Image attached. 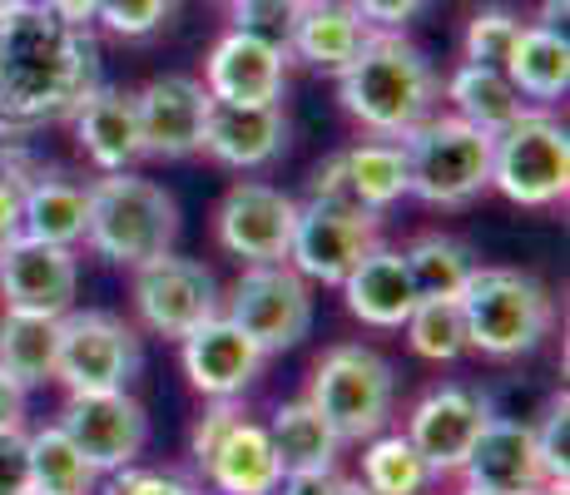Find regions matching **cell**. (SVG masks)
I'll use <instances>...</instances> for the list:
<instances>
[{
    "label": "cell",
    "mask_w": 570,
    "mask_h": 495,
    "mask_svg": "<svg viewBox=\"0 0 570 495\" xmlns=\"http://www.w3.org/2000/svg\"><path fill=\"white\" fill-rule=\"evenodd\" d=\"M100 85V46L90 30L55 20L40 0L0 16V135L70 119Z\"/></svg>",
    "instance_id": "6da1fadb"
},
{
    "label": "cell",
    "mask_w": 570,
    "mask_h": 495,
    "mask_svg": "<svg viewBox=\"0 0 570 495\" xmlns=\"http://www.w3.org/2000/svg\"><path fill=\"white\" fill-rule=\"evenodd\" d=\"M436 70L402 30H372L357 60L337 75V99L377 139H402L436 105Z\"/></svg>",
    "instance_id": "7a4b0ae2"
},
{
    "label": "cell",
    "mask_w": 570,
    "mask_h": 495,
    "mask_svg": "<svg viewBox=\"0 0 570 495\" xmlns=\"http://www.w3.org/2000/svg\"><path fill=\"white\" fill-rule=\"evenodd\" d=\"M179 238V204L155 179L129 174H105L90 184V228L85 244L100 253L105 263L119 268H139V263L159 258Z\"/></svg>",
    "instance_id": "3957f363"
},
{
    "label": "cell",
    "mask_w": 570,
    "mask_h": 495,
    "mask_svg": "<svg viewBox=\"0 0 570 495\" xmlns=\"http://www.w3.org/2000/svg\"><path fill=\"white\" fill-rule=\"evenodd\" d=\"M456 303L466 317V347L481 357H525L556 327L551 293L521 268H476Z\"/></svg>",
    "instance_id": "277c9868"
},
{
    "label": "cell",
    "mask_w": 570,
    "mask_h": 495,
    "mask_svg": "<svg viewBox=\"0 0 570 495\" xmlns=\"http://www.w3.org/2000/svg\"><path fill=\"white\" fill-rule=\"evenodd\" d=\"M407 159V194L432 208H462L491 189V135L456 115H426L397 139Z\"/></svg>",
    "instance_id": "5b68a950"
},
{
    "label": "cell",
    "mask_w": 570,
    "mask_h": 495,
    "mask_svg": "<svg viewBox=\"0 0 570 495\" xmlns=\"http://www.w3.org/2000/svg\"><path fill=\"white\" fill-rule=\"evenodd\" d=\"M392 396H397V377H392L387 357H377L363 343L327 347L313 367L308 402L337 432V442H372L392 416Z\"/></svg>",
    "instance_id": "8992f818"
},
{
    "label": "cell",
    "mask_w": 570,
    "mask_h": 495,
    "mask_svg": "<svg viewBox=\"0 0 570 495\" xmlns=\"http://www.w3.org/2000/svg\"><path fill=\"white\" fill-rule=\"evenodd\" d=\"M491 189L521 208H551L570 194V135L556 115L525 109L491 139Z\"/></svg>",
    "instance_id": "52a82bcc"
},
{
    "label": "cell",
    "mask_w": 570,
    "mask_h": 495,
    "mask_svg": "<svg viewBox=\"0 0 570 495\" xmlns=\"http://www.w3.org/2000/svg\"><path fill=\"white\" fill-rule=\"evenodd\" d=\"M139 372V337L115 313L100 307H70L60 317V343H55V382H65L70 396L129 392Z\"/></svg>",
    "instance_id": "ba28073f"
},
{
    "label": "cell",
    "mask_w": 570,
    "mask_h": 495,
    "mask_svg": "<svg viewBox=\"0 0 570 495\" xmlns=\"http://www.w3.org/2000/svg\"><path fill=\"white\" fill-rule=\"evenodd\" d=\"M228 323L244 337H254L263 357L298 347L313 333V293L308 278L288 263H248L228 293Z\"/></svg>",
    "instance_id": "9c48e42d"
},
{
    "label": "cell",
    "mask_w": 570,
    "mask_h": 495,
    "mask_svg": "<svg viewBox=\"0 0 570 495\" xmlns=\"http://www.w3.org/2000/svg\"><path fill=\"white\" fill-rule=\"evenodd\" d=\"M382 244V214L353 204H327V198H308L298 204V224H293L288 244V268L313 283L343 288V278Z\"/></svg>",
    "instance_id": "30bf717a"
},
{
    "label": "cell",
    "mask_w": 570,
    "mask_h": 495,
    "mask_svg": "<svg viewBox=\"0 0 570 495\" xmlns=\"http://www.w3.org/2000/svg\"><path fill=\"white\" fill-rule=\"evenodd\" d=\"M135 313L149 333L184 343L194 327H204L208 317L224 313L218 283L204 263L179 258V253H159V258L135 268Z\"/></svg>",
    "instance_id": "8fae6325"
},
{
    "label": "cell",
    "mask_w": 570,
    "mask_h": 495,
    "mask_svg": "<svg viewBox=\"0 0 570 495\" xmlns=\"http://www.w3.org/2000/svg\"><path fill=\"white\" fill-rule=\"evenodd\" d=\"M55 426L70 436L85 461H90L95 476H100V471L135 466V456L149 442V416H145V406H139L135 392L70 396Z\"/></svg>",
    "instance_id": "7c38bea8"
},
{
    "label": "cell",
    "mask_w": 570,
    "mask_h": 495,
    "mask_svg": "<svg viewBox=\"0 0 570 495\" xmlns=\"http://www.w3.org/2000/svg\"><path fill=\"white\" fill-rule=\"evenodd\" d=\"M491 422V402L471 387H436L426 392L422 402L412 406L407 416V442L416 446V456L426 461L432 476H452V471L466 466L476 436L487 432Z\"/></svg>",
    "instance_id": "4fadbf2b"
},
{
    "label": "cell",
    "mask_w": 570,
    "mask_h": 495,
    "mask_svg": "<svg viewBox=\"0 0 570 495\" xmlns=\"http://www.w3.org/2000/svg\"><path fill=\"white\" fill-rule=\"evenodd\" d=\"M0 297H6V313H30V317H55L65 313L80 297V263L75 248H55L40 238H16L0 253Z\"/></svg>",
    "instance_id": "5bb4252c"
},
{
    "label": "cell",
    "mask_w": 570,
    "mask_h": 495,
    "mask_svg": "<svg viewBox=\"0 0 570 495\" xmlns=\"http://www.w3.org/2000/svg\"><path fill=\"white\" fill-rule=\"evenodd\" d=\"M293 224H298V198L268 184H234L214 214L218 244L244 263H288Z\"/></svg>",
    "instance_id": "9a60e30c"
},
{
    "label": "cell",
    "mask_w": 570,
    "mask_h": 495,
    "mask_svg": "<svg viewBox=\"0 0 570 495\" xmlns=\"http://www.w3.org/2000/svg\"><path fill=\"white\" fill-rule=\"evenodd\" d=\"M214 99L194 75H159L135 95L139 145L149 159H194L204 154V125Z\"/></svg>",
    "instance_id": "2e32d148"
},
{
    "label": "cell",
    "mask_w": 570,
    "mask_h": 495,
    "mask_svg": "<svg viewBox=\"0 0 570 495\" xmlns=\"http://www.w3.org/2000/svg\"><path fill=\"white\" fill-rule=\"evenodd\" d=\"M204 90L214 105H283L288 85V50L268 46L258 36L228 30L214 40L204 65Z\"/></svg>",
    "instance_id": "e0dca14e"
},
{
    "label": "cell",
    "mask_w": 570,
    "mask_h": 495,
    "mask_svg": "<svg viewBox=\"0 0 570 495\" xmlns=\"http://www.w3.org/2000/svg\"><path fill=\"white\" fill-rule=\"evenodd\" d=\"M179 347H184V377H189V387L208 396V402H238V396L258 382L263 352L254 347V337L238 333L224 313L208 317L204 327H194Z\"/></svg>",
    "instance_id": "ac0fdd59"
},
{
    "label": "cell",
    "mask_w": 570,
    "mask_h": 495,
    "mask_svg": "<svg viewBox=\"0 0 570 495\" xmlns=\"http://www.w3.org/2000/svg\"><path fill=\"white\" fill-rule=\"evenodd\" d=\"M466 491H487V495H535L541 486H551L535 456V436L521 422H501L491 416L487 432L476 436L466 466Z\"/></svg>",
    "instance_id": "d6986e66"
},
{
    "label": "cell",
    "mask_w": 570,
    "mask_h": 495,
    "mask_svg": "<svg viewBox=\"0 0 570 495\" xmlns=\"http://www.w3.org/2000/svg\"><path fill=\"white\" fill-rule=\"evenodd\" d=\"M288 145L283 105H214L204 125V154L224 169H263Z\"/></svg>",
    "instance_id": "ffe728a7"
},
{
    "label": "cell",
    "mask_w": 570,
    "mask_h": 495,
    "mask_svg": "<svg viewBox=\"0 0 570 495\" xmlns=\"http://www.w3.org/2000/svg\"><path fill=\"white\" fill-rule=\"evenodd\" d=\"M75 139L90 154V164L100 174H129L139 159H145V145H139V115H135V95L109 90L100 85L80 109H75Z\"/></svg>",
    "instance_id": "44dd1931"
},
{
    "label": "cell",
    "mask_w": 570,
    "mask_h": 495,
    "mask_svg": "<svg viewBox=\"0 0 570 495\" xmlns=\"http://www.w3.org/2000/svg\"><path fill=\"white\" fill-rule=\"evenodd\" d=\"M343 297H347V313H353L357 323L382 327V333L407 327V317L416 307V288H412L407 263H402V253L387 248V244H377L353 273H347Z\"/></svg>",
    "instance_id": "7402d4cb"
},
{
    "label": "cell",
    "mask_w": 570,
    "mask_h": 495,
    "mask_svg": "<svg viewBox=\"0 0 570 495\" xmlns=\"http://www.w3.org/2000/svg\"><path fill=\"white\" fill-rule=\"evenodd\" d=\"M367 36L372 30L363 26V16L347 0H303L298 20H293V36H288V55H298L313 70L343 75L357 60Z\"/></svg>",
    "instance_id": "603a6c76"
},
{
    "label": "cell",
    "mask_w": 570,
    "mask_h": 495,
    "mask_svg": "<svg viewBox=\"0 0 570 495\" xmlns=\"http://www.w3.org/2000/svg\"><path fill=\"white\" fill-rule=\"evenodd\" d=\"M20 228L26 238L55 248L85 244L90 228V189L60 174H26V194H20Z\"/></svg>",
    "instance_id": "cb8c5ba5"
},
{
    "label": "cell",
    "mask_w": 570,
    "mask_h": 495,
    "mask_svg": "<svg viewBox=\"0 0 570 495\" xmlns=\"http://www.w3.org/2000/svg\"><path fill=\"white\" fill-rule=\"evenodd\" d=\"M204 476L218 495H278L283 486V466L273 456L268 432L258 422H248V416L224 436V446L214 451Z\"/></svg>",
    "instance_id": "d4e9b609"
},
{
    "label": "cell",
    "mask_w": 570,
    "mask_h": 495,
    "mask_svg": "<svg viewBox=\"0 0 570 495\" xmlns=\"http://www.w3.org/2000/svg\"><path fill=\"white\" fill-rule=\"evenodd\" d=\"M263 432H268L283 476H317V471H337V451H343V442H337V432L317 416V406L308 402V396H303V402H283Z\"/></svg>",
    "instance_id": "484cf974"
},
{
    "label": "cell",
    "mask_w": 570,
    "mask_h": 495,
    "mask_svg": "<svg viewBox=\"0 0 570 495\" xmlns=\"http://www.w3.org/2000/svg\"><path fill=\"white\" fill-rule=\"evenodd\" d=\"M343 184L347 204L367 214H387L397 198H407V159L397 139H367L343 149Z\"/></svg>",
    "instance_id": "4316f807"
},
{
    "label": "cell",
    "mask_w": 570,
    "mask_h": 495,
    "mask_svg": "<svg viewBox=\"0 0 570 495\" xmlns=\"http://www.w3.org/2000/svg\"><path fill=\"white\" fill-rule=\"evenodd\" d=\"M446 99H452V115L466 119L471 129L497 139L501 129H511L525 115L517 85L507 80V70H487V65H462V70L446 80Z\"/></svg>",
    "instance_id": "83f0119b"
},
{
    "label": "cell",
    "mask_w": 570,
    "mask_h": 495,
    "mask_svg": "<svg viewBox=\"0 0 570 495\" xmlns=\"http://www.w3.org/2000/svg\"><path fill=\"white\" fill-rule=\"evenodd\" d=\"M55 343H60L55 317L0 313V372L16 377L26 392L40 382H55Z\"/></svg>",
    "instance_id": "f1b7e54d"
},
{
    "label": "cell",
    "mask_w": 570,
    "mask_h": 495,
    "mask_svg": "<svg viewBox=\"0 0 570 495\" xmlns=\"http://www.w3.org/2000/svg\"><path fill=\"white\" fill-rule=\"evenodd\" d=\"M507 80L525 99H561L570 90V40L541 26H525L507 60Z\"/></svg>",
    "instance_id": "f546056e"
},
{
    "label": "cell",
    "mask_w": 570,
    "mask_h": 495,
    "mask_svg": "<svg viewBox=\"0 0 570 495\" xmlns=\"http://www.w3.org/2000/svg\"><path fill=\"white\" fill-rule=\"evenodd\" d=\"M402 263H407V273H412L416 303H422V297H456L466 288L471 273L481 268L471 244H462V238H452V234H422L402 253Z\"/></svg>",
    "instance_id": "4dcf8cb0"
},
{
    "label": "cell",
    "mask_w": 570,
    "mask_h": 495,
    "mask_svg": "<svg viewBox=\"0 0 570 495\" xmlns=\"http://www.w3.org/2000/svg\"><path fill=\"white\" fill-rule=\"evenodd\" d=\"M26 461H30V491H40V495H90V486H95L90 461L75 451V442L60 426L30 432Z\"/></svg>",
    "instance_id": "1f68e13d"
},
{
    "label": "cell",
    "mask_w": 570,
    "mask_h": 495,
    "mask_svg": "<svg viewBox=\"0 0 570 495\" xmlns=\"http://www.w3.org/2000/svg\"><path fill=\"white\" fill-rule=\"evenodd\" d=\"M357 481L372 495H422L436 476L426 471V461L416 456V446L402 432H377L363 451V476Z\"/></svg>",
    "instance_id": "d6a6232c"
},
{
    "label": "cell",
    "mask_w": 570,
    "mask_h": 495,
    "mask_svg": "<svg viewBox=\"0 0 570 495\" xmlns=\"http://www.w3.org/2000/svg\"><path fill=\"white\" fill-rule=\"evenodd\" d=\"M407 343L426 362H456L466 347V317L456 297H422L407 317Z\"/></svg>",
    "instance_id": "836d02e7"
},
{
    "label": "cell",
    "mask_w": 570,
    "mask_h": 495,
    "mask_svg": "<svg viewBox=\"0 0 570 495\" xmlns=\"http://www.w3.org/2000/svg\"><path fill=\"white\" fill-rule=\"evenodd\" d=\"M521 16H511L507 6H487L471 16L466 26V65H487V70H507L511 50L521 40Z\"/></svg>",
    "instance_id": "e575fe53"
},
{
    "label": "cell",
    "mask_w": 570,
    "mask_h": 495,
    "mask_svg": "<svg viewBox=\"0 0 570 495\" xmlns=\"http://www.w3.org/2000/svg\"><path fill=\"white\" fill-rule=\"evenodd\" d=\"M298 10H303V0H228V20H234V30L268 40V46H278V50H288Z\"/></svg>",
    "instance_id": "d590c367"
},
{
    "label": "cell",
    "mask_w": 570,
    "mask_h": 495,
    "mask_svg": "<svg viewBox=\"0 0 570 495\" xmlns=\"http://www.w3.org/2000/svg\"><path fill=\"white\" fill-rule=\"evenodd\" d=\"M531 436H535V456H541L546 481L570 491V402H566V392L546 406L541 426H531Z\"/></svg>",
    "instance_id": "8d00e7d4"
},
{
    "label": "cell",
    "mask_w": 570,
    "mask_h": 495,
    "mask_svg": "<svg viewBox=\"0 0 570 495\" xmlns=\"http://www.w3.org/2000/svg\"><path fill=\"white\" fill-rule=\"evenodd\" d=\"M174 6L179 0H100V16L95 20L119 40H145L174 16Z\"/></svg>",
    "instance_id": "74e56055"
},
{
    "label": "cell",
    "mask_w": 570,
    "mask_h": 495,
    "mask_svg": "<svg viewBox=\"0 0 570 495\" xmlns=\"http://www.w3.org/2000/svg\"><path fill=\"white\" fill-rule=\"evenodd\" d=\"M109 486L105 495H199L189 481L169 476V471H139V466H125V471H109Z\"/></svg>",
    "instance_id": "f35d334b"
},
{
    "label": "cell",
    "mask_w": 570,
    "mask_h": 495,
    "mask_svg": "<svg viewBox=\"0 0 570 495\" xmlns=\"http://www.w3.org/2000/svg\"><path fill=\"white\" fill-rule=\"evenodd\" d=\"M244 422V412H238V402H214L204 412V422L194 426V466H208V461H214V451L224 446V436L234 432V426Z\"/></svg>",
    "instance_id": "ab89813d"
},
{
    "label": "cell",
    "mask_w": 570,
    "mask_h": 495,
    "mask_svg": "<svg viewBox=\"0 0 570 495\" xmlns=\"http://www.w3.org/2000/svg\"><path fill=\"white\" fill-rule=\"evenodd\" d=\"M347 6L363 16L367 30H402L407 20L422 16L432 0H347Z\"/></svg>",
    "instance_id": "60d3db41"
},
{
    "label": "cell",
    "mask_w": 570,
    "mask_h": 495,
    "mask_svg": "<svg viewBox=\"0 0 570 495\" xmlns=\"http://www.w3.org/2000/svg\"><path fill=\"white\" fill-rule=\"evenodd\" d=\"M30 491V461H26V432L0 436V495Z\"/></svg>",
    "instance_id": "b9f144b4"
},
{
    "label": "cell",
    "mask_w": 570,
    "mask_h": 495,
    "mask_svg": "<svg viewBox=\"0 0 570 495\" xmlns=\"http://www.w3.org/2000/svg\"><path fill=\"white\" fill-rule=\"evenodd\" d=\"M20 194H26V169L0 179V253L16 244V238H26V228H20Z\"/></svg>",
    "instance_id": "7bdbcfd3"
},
{
    "label": "cell",
    "mask_w": 570,
    "mask_h": 495,
    "mask_svg": "<svg viewBox=\"0 0 570 495\" xmlns=\"http://www.w3.org/2000/svg\"><path fill=\"white\" fill-rule=\"evenodd\" d=\"M26 432V387L0 372V436Z\"/></svg>",
    "instance_id": "ee69618b"
},
{
    "label": "cell",
    "mask_w": 570,
    "mask_h": 495,
    "mask_svg": "<svg viewBox=\"0 0 570 495\" xmlns=\"http://www.w3.org/2000/svg\"><path fill=\"white\" fill-rule=\"evenodd\" d=\"M40 6H46L55 20L75 26V30H90L95 16H100V0H40Z\"/></svg>",
    "instance_id": "f6af8a7d"
},
{
    "label": "cell",
    "mask_w": 570,
    "mask_h": 495,
    "mask_svg": "<svg viewBox=\"0 0 570 495\" xmlns=\"http://www.w3.org/2000/svg\"><path fill=\"white\" fill-rule=\"evenodd\" d=\"M337 471H317V476H283L278 495H337Z\"/></svg>",
    "instance_id": "bcb514c9"
},
{
    "label": "cell",
    "mask_w": 570,
    "mask_h": 495,
    "mask_svg": "<svg viewBox=\"0 0 570 495\" xmlns=\"http://www.w3.org/2000/svg\"><path fill=\"white\" fill-rule=\"evenodd\" d=\"M566 6H570V0H546L541 16H535V26L551 30V36H566Z\"/></svg>",
    "instance_id": "7dc6e473"
},
{
    "label": "cell",
    "mask_w": 570,
    "mask_h": 495,
    "mask_svg": "<svg viewBox=\"0 0 570 495\" xmlns=\"http://www.w3.org/2000/svg\"><path fill=\"white\" fill-rule=\"evenodd\" d=\"M16 169H26V154H20L16 135H0V179H6V174H16Z\"/></svg>",
    "instance_id": "c3c4849f"
},
{
    "label": "cell",
    "mask_w": 570,
    "mask_h": 495,
    "mask_svg": "<svg viewBox=\"0 0 570 495\" xmlns=\"http://www.w3.org/2000/svg\"><path fill=\"white\" fill-rule=\"evenodd\" d=\"M337 495H372L363 481H337Z\"/></svg>",
    "instance_id": "681fc988"
},
{
    "label": "cell",
    "mask_w": 570,
    "mask_h": 495,
    "mask_svg": "<svg viewBox=\"0 0 570 495\" xmlns=\"http://www.w3.org/2000/svg\"><path fill=\"white\" fill-rule=\"evenodd\" d=\"M20 6H30V0H0V16H6V10H20Z\"/></svg>",
    "instance_id": "f907efd6"
},
{
    "label": "cell",
    "mask_w": 570,
    "mask_h": 495,
    "mask_svg": "<svg viewBox=\"0 0 570 495\" xmlns=\"http://www.w3.org/2000/svg\"><path fill=\"white\" fill-rule=\"evenodd\" d=\"M535 495H570V491H566V486H541Z\"/></svg>",
    "instance_id": "816d5d0a"
},
{
    "label": "cell",
    "mask_w": 570,
    "mask_h": 495,
    "mask_svg": "<svg viewBox=\"0 0 570 495\" xmlns=\"http://www.w3.org/2000/svg\"><path fill=\"white\" fill-rule=\"evenodd\" d=\"M462 495H487V491H462Z\"/></svg>",
    "instance_id": "f5cc1de1"
},
{
    "label": "cell",
    "mask_w": 570,
    "mask_h": 495,
    "mask_svg": "<svg viewBox=\"0 0 570 495\" xmlns=\"http://www.w3.org/2000/svg\"><path fill=\"white\" fill-rule=\"evenodd\" d=\"M26 495H40V491H26Z\"/></svg>",
    "instance_id": "db71d44e"
},
{
    "label": "cell",
    "mask_w": 570,
    "mask_h": 495,
    "mask_svg": "<svg viewBox=\"0 0 570 495\" xmlns=\"http://www.w3.org/2000/svg\"><path fill=\"white\" fill-rule=\"evenodd\" d=\"M224 6H228V0H224Z\"/></svg>",
    "instance_id": "11a10c76"
},
{
    "label": "cell",
    "mask_w": 570,
    "mask_h": 495,
    "mask_svg": "<svg viewBox=\"0 0 570 495\" xmlns=\"http://www.w3.org/2000/svg\"><path fill=\"white\" fill-rule=\"evenodd\" d=\"M214 495H218V491H214Z\"/></svg>",
    "instance_id": "9f6ffc18"
}]
</instances>
